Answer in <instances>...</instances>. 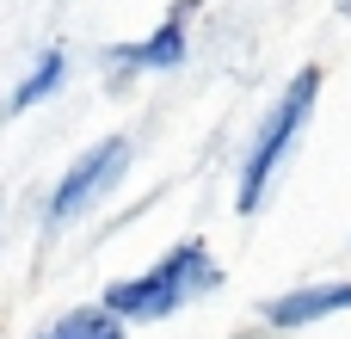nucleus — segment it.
Wrapping results in <instances>:
<instances>
[{
    "label": "nucleus",
    "instance_id": "f257e3e1",
    "mask_svg": "<svg viewBox=\"0 0 351 339\" xmlns=\"http://www.w3.org/2000/svg\"><path fill=\"white\" fill-rule=\"evenodd\" d=\"M216 284H222V272H216L210 247H204V241H179V247H173L167 259H154L148 272L111 284V290H105V309H111L117 321H167V315H179L191 296H204V290H216Z\"/></svg>",
    "mask_w": 351,
    "mask_h": 339
},
{
    "label": "nucleus",
    "instance_id": "f03ea898",
    "mask_svg": "<svg viewBox=\"0 0 351 339\" xmlns=\"http://www.w3.org/2000/svg\"><path fill=\"white\" fill-rule=\"evenodd\" d=\"M321 68L308 62L290 86H284V99L265 111V124H259V136H253V148H247V161H241V185H234V210L241 216H253L259 204H265V185L278 179V167H284V154L296 148V136H302V124H308V111H315V99H321Z\"/></svg>",
    "mask_w": 351,
    "mask_h": 339
},
{
    "label": "nucleus",
    "instance_id": "7ed1b4c3",
    "mask_svg": "<svg viewBox=\"0 0 351 339\" xmlns=\"http://www.w3.org/2000/svg\"><path fill=\"white\" fill-rule=\"evenodd\" d=\"M123 167H130V136H105V142H93L80 161H68V173L56 179V191H49V210H43V222L49 229H68V222H80L117 179H123Z\"/></svg>",
    "mask_w": 351,
    "mask_h": 339
},
{
    "label": "nucleus",
    "instance_id": "20e7f679",
    "mask_svg": "<svg viewBox=\"0 0 351 339\" xmlns=\"http://www.w3.org/2000/svg\"><path fill=\"white\" fill-rule=\"evenodd\" d=\"M185 31H191V0H179L142 43H130V49H111V62L123 68V74H167V68H179L185 62Z\"/></svg>",
    "mask_w": 351,
    "mask_h": 339
},
{
    "label": "nucleus",
    "instance_id": "39448f33",
    "mask_svg": "<svg viewBox=\"0 0 351 339\" xmlns=\"http://www.w3.org/2000/svg\"><path fill=\"white\" fill-rule=\"evenodd\" d=\"M339 309H351V284H315V290H290V296L265 303V321L290 334V327L327 321V315H339Z\"/></svg>",
    "mask_w": 351,
    "mask_h": 339
},
{
    "label": "nucleus",
    "instance_id": "423d86ee",
    "mask_svg": "<svg viewBox=\"0 0 351 339\" xmlns=\"http://www.w3.org/2000/svg\"><path fill=\"white\" fill-rule=\"evenodd\" d=\"M68 80V49H43L31 68H25V80L12 86V99H6V117H19V111H31V105H43L56 86Z\"/></svg>",
    "mask_w": 351,
    "mask_h": 339
},
{
    "label": "nucleus",
    "instance_id": "0eeeda50",
    "mask_svg": "<svg viewBox=\"0 0 351 339\" xmlns=\"http://www.w3.org/2000/svg\"><path fill=\"white\" fill-rule=\"evenodd\" d=\"M37 339H123V321L105 303H93V309H68L62 321H49Z\"/></svg>",
    "mask_w": 351,
    "mask_h": 339
},
{
    "label": "nucleus",
    "instance_id": "6e6552de",
    "mask_svg": "<svg viewBox=\"0 0 351 339\" xmlns=\"http://www.w3.org/2000/svg\"><path fill=\"white\" fill-rule=\"evenodd\" d=\"M346 19H351V0H346Z\"/></svg>",
    "mask_w": 351,
    "mask_h": 339
}]
</instances>
